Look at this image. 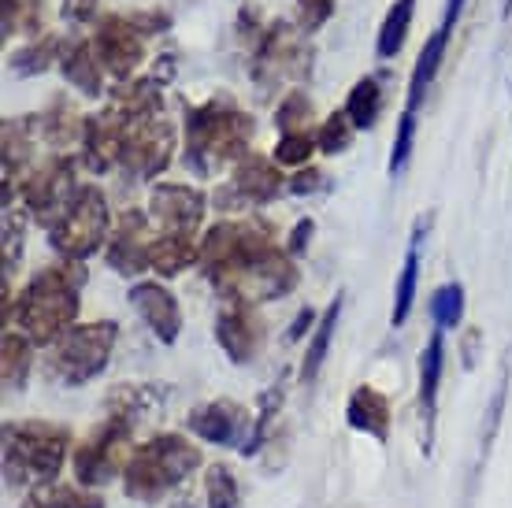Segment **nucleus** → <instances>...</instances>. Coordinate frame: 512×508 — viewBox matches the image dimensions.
Masks as SVG:
<instances>
[{"mask_svg": "<svg viewBox=\"0 0 512 508\" xmlns=\"http://www.w3.org/2000/svg\"><path fill=\"white\" fill-rule=\"evenodd\" d=\"M78 190L82 186L75 182V160L71 156H52V160H45L41 167L30 171V178L23 182L19 193H23L26 208L34 212V219L45 223V230H49L71 208Z\"/></svg>", "mask_w": 512, "mask_h": 508, "instance_id": "11", "label": "nucleus"}, {"mask_svg": "<svg viewBox=\"0 0 512 508\" xmlns=\"http://www.w3.org/2000/svg\"><path fill=\"white\" fill-rule=\"evenodd\" d=\"M331 15H334V0H301L294 15L297 34H316Z\"/></svg>", "mask_w": 512, "mask_h": 508, "instance_id": "43", "label": "nucleus"}, {"mask_svg": "<svg viewBox=\"0 0 512 508\" xmlns=\"http://www.w3.org/2000/svg\"><path fill=\"white\" fill-rule=\"evenodd\" d=\"M320 145H316V134H308V130H297V134H282L279 145H275V153L271 160L279 167H305L308 156L316 153Z\"/></svg>", "mask_w": 512, "mask_h": 508, "instance_id": "38", "label": "nucleus"}, {"mask_svg": "<svg viewBox=\"0 0 512 508\" xmlns=\"http://www.w3.org/2000/svg\"><path fill=\"white\" fill-rule=\"evenodd\" d=\"M201 442L208 445H238V453L245 449L249 442V434H253V416L245 412L238 401H227V397H219V401H208V405L193 408L190 420H186Z\"/></svg>", "mask_w": 512, "mask_h": 508, "instance_id": "17", "label": "nucleus"}, {"mask_svg": "<svg viewBox=\"0 0 512 508\" xmlns=\"http://www.w3.org/2000/svg\"><path fill=\"white\" fill-rule=\"evenodd\" d=\"M119 342V327L112 319L101 323H75L64 338H56L45 356V375L60 386H86L108 368L112 349Z\"/></svg>", "mask_w": 512, "mask_h": 508, "instance_id": "6", "label": "nucleus"}, {"mask_svg": "<svg viewBox=\"0 0 512 508\" xmlns=\"http://www.w3.org/2000/svg\"><path fill=\"white\" fill-rule=\"evenodd\" d=\"M312 71L308 64V49L301 45V38L294 34L290 23H271L264 30V38L256 41L253 49V82L264 93L275 89L286 78H305Z\"/></svg>", "mask_w": 512, "mask_h": 508, "instance_id": "10", "label": "nucleus"}, {"mask_svg": "<svg viewBox=\"0 0 512 508\" xmlns=\"http://www.w3.org/2000/svg\"><path fill=\"white\" fill-rule=\"evenodd\" d=\"M134 423L108 416L86 442L75 449V475L82 486H104L112 483L116 475H123L134 457Z\"/></svg>", "mask_w": 512, "mask_h": 508, "instance_id": "8", "label": "nucleus"}, {"mask_svg": "<svg viewBox=\"0 0 512 508\" xmlns=\"http://www.w3.org/2000/svg\"><path fill=\"white\" fill-rule=\"evenodd\" d=\"M205 193L197 186H175V182H160L149 197V212L160 223V234H182V238H197V227L205 223Z\"/></svg>", "mask_w": 512, "mask_h": 508, "instance_id": "15", "label": "nucleus"}, {"mask_svg": "<svg viewBox=\"0 0 512 508\" xmlns=\"http://www.w3.org/2000/svg\"><path fill=\"white\" fill-rule=\"evenodd\" d=\"M4 34H41V15L30 0H4Z\"/></svg>", "mask_w": 512, "mask_h": 508, "instance_id": "41", "label": "nucleus"}, {"mask_svg": "<svg viewBox=\"0 0 512 508\" xmlns=\"http://www.w3.org/2000/svg\"><path fill=\"white\" fill-rule=\"evenodd\" d=\"M19 508H104V497L93 486H82V483L78 486L49 483V486H34L23 497Z\"/></svg>", "mask_w": 512, "mask_h": 508, "instance_id": "29", "label": "nucleus"}, {"mask_svg": "<svg viewBox=\"0 0 512 508\" xmlns=\"http://www.w3.org/2000/svg\"><path fill=\"white\" fill-rule=\"evenodd\" d=\"M205 501L208 508H242V486L231 464H212L205 471Z\"/></svg>", "mask_w": 512, "mask_h": 508, "instance_id": "36", "label": "nucleus"}, {"mask_svg": "<svg viewBox=\"0 0 512 508\" xmlns=\"http://www.w3.org/2000/svg\"><path fill=\"white\" fill-rule=\"evenodd\" d=\"M175 153V127L160 115H123V141H119V164L130 175L156 178L167 171Z\"/></svg>", "mask_w": 512, "mask_h": 508, "instance_id": "9", "label": "nucleus"}, {"mask_svg": "<svg viewBox=\"0 0 512 508\" xmlns=\"http://www.w3.org/2000/svg\"><path fill=\"white\" fill-rule=\"evenodd\" d=\"M175 508H193V505H190V501H179V505H175Z\"/></svg>", "mask_w": 512, "mask_h": 508, "instance_id": "51", "label": "nucleus"}, {"mask_svg": "<svg viewBox=\"0 0 512 508\" xmlns=\"http://www.w3.org/2000/svg\"><path fill=\"white\" fill-rule=\"evenodd\" d=\"M505 15H512V0H505Z\"/></svg>", "mask_w": 512, "mask_h": 508, "instance_id": "50", "label": "nucleus"}, {"mask_svg": "<svg viewBox=\"0 0 512 508\" xmlns=\"http://www.w3.org/2000/svg\"><path fill=\"white\" fill-rule=\"evenodd\" d=\"M130 23L138 26L141 34L149 38V34H156V30L171 26V19H167V15H160V12H134V15H130Z\"/></svg>", "mask_w": 512, "mask_h": 508, "instance_id": "48", "label": "nucleus"}, {"mask_svg": "<svg viewBox=\"0 0 512 508\" xmlns=\"http://www.w3.org/2000/svg\"><path fill=\"white\" fill-rule=\"evenodd\" d=\"M82 282H86V271L75 260L38 271L26 282V290L15 297V327L34 345H52L56 338H64L75 327L78 308H82L78 301ZM8 327H12V319L4 323V331Z\"/></svg>", "mask_w": 512, "mask_h": 508, "instance_id": "1", "label": "nucleus"}, {"mask_svg": "<svg viewBox=\"0 0 512 508\" xmlns=\"http://www.w3.org/2000/svg\"><path fill=\"white\" fill-rule=\"evenodd\" d=\"M93 45H97L104 71L119 78V82H130L138 75L141 60H145V34L130 23V15H101L97 30H93Z\"/></svg>", "mask_w": 512, "mask_h": 508, "instance_id": "12", "label": "nucleus"}, {"mask_svg": "<svg viewBox=\"0 0 512 508\" xmlns=\"http://www.w3.org/2000/svg\"><path fill=\"white\" fill-rule=\"evenodd\" d=\"M312 234H316V223L312 219H297L294 230H290V238H286V253L290 256H301L308 249V242H312Z\"/></svg>", "mask_w": 512, "mask_h": 508, "instance_id": "45", "label": "nucleus"}, {"mask_svg": "<svg viewBox=\"0 0 512 508\" xmlns=\"http://www.w3.org/2000/svg\"><path fill=\"white\" fill-rule=\"evenodd\" d=\"M412 145H416V115L401 112V119H397V134H394V149H390V164H386L390 178H397L405 167H409Z\"/></svg>", "mask_w": 512, "mask_h": 508, "instance_id": "39", "label": "nucleus"}, {"mask_svg": "<svg viewBox=\"0 0 512 508\" xmlns=\"http://www.w3.org/2000/svg\"><path fill=\"white\" fill-rule=\"evenodd\" d=\"M379 112H383V82L375 75L360 78L357 86L349 89V101H346L349 123L357 130H372L379 123Z\"/></svg>", "mask_w": 512, "mask_h": 508, "instance_id": "31", "label": "nucleus"}, {"mask_svg": "<svg viewBox=\"0 0 512 508\" xmlns=\"http://www.w3.org/2000/svg\"><path fill=\"white\" fill-rule=\"evenodd\" d=\"M431 319H435V331H457L464 319V286L461 282H446L431 293Z\"/></svg>", "mask_w": 512, "mask_h": 508, "instance_id": "35", "label": "nucleus"}, {"mask_svg": "<svg viewBox=\"0 0 512 508\" xmlns=\"http://www.w3.org/2000/svg\"><path fill=\"white\" fill-rule=\"evenodd\" d=\"M60 56H64V41L60 38H34L30 45L23 49H15L8 56V67H12V75H41V71H49V64H60Z\"/></svg>", "mask_w": 512, "mask_h": 508, "instance_id": "33", "label": "nucleus"}, {"mask_svg": "<svg viewBox=\"0 0 512 508\" xmlns=\"http://www.w3.org/2000/svg\"><path fill=\"white\" fill-rule=\"evenodd\" d=\"M253 145V115L231 97H212L186 115V164L193 175H216L219 167L242 164Z\"/></svg>", "mask_w": 512, "mask_h": 508, "instance_id": "2", "label": "nucleus"}, {"mask_svg": "<svg viewBox=\"0 0 512 508\" xmlns=\"http://www.w3.org/2000/svg\"><path fill=\"white\" fill-rule=\"evenodd\" d=\"M119 141H123V112L104 108L101 115L86 119V138H82V160L93 175H104L112 164H119Z\"/></svg>", "mask_w": 512, "mask_h": 508, "instance_id": "22", "label": "nucleus"}, {"mask_svg": "<svg viewBox=\"0 0 512 508\" xmlns=\"http://www.w3.org/2000/svg\"><path fill=\"white\" fill-rule=\"evenodd\" d=\"M190 264H201V242L197 238H182V234H156L153 245V271L164 279L182 275Z\"/></svg>", "mask_w": 512, "mask_h": 508, "instance_id": "28", "label": "nucleus"}, {"mask_svg": "<svg viewBox=\"0 0 512 508\" xmlns=\"http://www.w3.org/2000/svg\"><path fill=\"white\" fill-rule=\"evenodd\" d=\"M167 401V386H156V382H134V386H116L108 394V416H119L127 423L145 420L153 408H160Z\"/></svg>", "mask_w": 512, "mask_h": 508, "instance_id": "26", "label": "nucleus"}, {"mask_svg": "<svg viewBox=\"0 0 512 508\" xmlns=\"http://www.w3.org/2000/svg\"><path fill=\"white\" fill-rule=\"evenodd\" d=\"M442 368H446V331H435L420 356V442L423 453L435 445V420H438V386H442Z\"/></svg>", "mask_w": 512, "mask_h": 508, "instance_id": "21", "label": "nucleus"}, {"mask_svg": "<svg viewBox=\"0 0 512 508\" xmlns=\"http://www.w3.org/2000/svg\"><path fill=\"white\" fill-rule=\"evenodd\" d=\"M286 190L294 193V197H305V193H320L327 190V175H323L320 167H301L290 182H286Z\"/></svg>", "mask_w": 512, "mask_h": 508, "instance_id": "44", "label": "nucleus"}, {"mask_svg": "<svg viewBox=\"0 0 512 508\" xmlns=\"http://www.w3.org/2000/svg\"><path fill=\"white\" fill-rule=\"evenodd\" d=\"M130 308L141 316V323L153 331L156 342L175 345L182 334V308L175 301V293L160 286V282H134L130 286Z\"/></svg>", "mask_w": 512, "mask_h": 508, "instance_id": "19", "label": "nucleus"}, {"mask_svg": "<svg viewBox=\"0 0 512 508\" xmlns=\"http://www.w3.org/2000/svg\"><path fill=\"white\" fill-rule=\"evenodd\" d=\"M282 182H286V178L279 175V164H275V160L249 153L242 164L234 167L227 190L219 193L216 201L227 204V208H245V204L256 208V204H271L282 193Z\"/></svg>", "mask_w": 512, "mask_h": 508, "instance_id": "16", "label": "nucleus"}, {"mask_svg": "<svg viewBox=\"0 0 512 508\" xmlns=\"http://www.w3.org/2000/svg\"><path fill=\"white\" fill-rule=\"evenodd\" d=\"M423 230H427V219H416L409 238V253H405V264H401V275H397V290H394V312H390V327H405L412 305H416V286H420V249H423Z\"/></svg>", "mask_w": 512, "mask_h": 508, "instance_id": "25", "label": "nucleus"}, {"mask_svg": "<svg viewBox=\"0 0 512 508\" xmlns=\"http://www.w3.org/2000/svg\"><path fill=\"white\" fill-rule=\"evenodd\" d=\"M197 468H201V449L186 434H156L134 449L127 471H123V490L141 505H156L160 497L186 483Z\"/></svg>", "mask_w": 512, "mask_h": 508, "instance_id": "3", "label": "nucleus"}, {"mask_svg": "<svg viewBox=\"0 0 512 508\" xmlns=\"http://www.w3.org/2000/svg\"><path fill=\"white\" fill-rule=\"evenodd\" d=\"M316 323H320V319H316V312H312V308H301V312L294 316V323H290L286 338H290V342H297V338H305L308 331H316Z\"/></svg>", "mask_w": 512, "mask_h": 508, "instance_id": "49", "label": "nucleus"}, {"mask_svg": "<svg viewBox=\"0 0 512 508\" xmlns=\"http://www.w3.org/2000/svg\"><path fill=\"white\" fill-rule=\"evenodd\" d=\"M275 123H279L282 134L305 130V123H312V101H308V93H301V89L286 93V101H282L279 112H275Z\"/></svg>", "mask_w": 512, "mask_h": 508, "instance_id": "40", "label": "nucleus"}, {"mask_svg": "<svg viewBox=\"0 0 512 508\" xmlns=\"http://www.w3.org/2000/svg\"><path fill=\"white\" fill-rule=\"evenodd\" d=\"M41 134H45V141L56 149V156H67L71 153V145L82 149V138H86V119H82L71 104L56 101L49 112L41 115Z\"/></svg>", "mask_w": 512, "mask_h": 508, "instance_id": "27", "label": "nucleus"}, {"mask_svg": "<svg viewBox=\"0 0 512 508\" xmlns=\"http://www.w3.org/2000/svg\"><path fill=\"white\" fill-rule=\"evenodd\" d=\"M461 8H464V0H449L438 30L427 38V45H423L420 56H416V67H412V78H409V101H405V112H412V115L420 112L423 97H427V89H431V82H435L442 60H446L449 38H453V26H457V19H461Z\"/></svg>", "mask_w": 512, "mask_h": 508, "instance_id": "20", "label": "nucleus"}, {"mask_svg": "<svg viewBox=\"0 0 512 508\" xmlns=\"http://www.w3.org/2000/svg\"><path fill=\"white\" fill-rule=\"evenodd\" d=\"M346 420L353 431L368 434L375 442H386L390 438V401L386 394H379L375 386H357L353 394H349V405H346Z\"/></svg>", "mask_w": 512, "mask_h": 508, "instance_id": "23", "label": "nucleus"}, {"mask_svg": "<svg viewBox=\"0 0 512 508\" xmlns=\"http://www.w3.org/2000/svg\"><path fill=\"white\" fill-rule=\"evenodd\" d=\"M97 15V0H64V19L67 23H90Z\"/></svg>", "mask_w": 512, "mask_h": 508, "instance_id": "47", "label": "nucleus"}, {"mask_svg": "<svg viewBox=\"0 0 512 508\" xmlns=\"http://www.w3.org/2000/svg\"><path fill=\"white\" fill-rule=\"evenodd\" d=\"M353 134H357V127L349 123L346 108H342V112L327 115V123H320V130H316V145H320V153L338 156L353 145Z\"/></svg>", "mask_w": 512, "mask_h": 508, "instance_id": "37", "label": "nucleus"}, {"mask_svg": "<svg viewBox=\"0 0 512 508\" xmlns=\"http://www.w3.org/2000/svg\"><path fill=\"white\" fill-rule=\"evenodd\" d=\"M71 431L49 420L4 423V479L8 486H49L67 464Z\"/></svg>", "mask_w": 512, "mask_h": 508, "instance_id": "4", "label": "nucleus"}, {"mask_svg": "<svg viewBox=\"0 0 512 508\" xmlns=\"http://www.w3.org/2000/svg\"><path fill=\"white\" fill-rule=\"evenodd\" d=\"M23 256V216L15 208H4V275H12Z\"/></svg>", "mask_w": 512, "mask_h": 508, "instance_id": "42", "label": "nucleus"}, {"mask_svg": "<svg viewBox=\"0 0 512 508\" xmlns=\"http://www.w3.org/2000/svg\"><path fill=\"white\" fill-rule=\"evenodd\" d=\"M216 342L231 364H249L264 345V323L256 316V305L227 301V308L216 316Z\"/></svg>", "mask_w": 512, "mask_h": 508, "instance_id": "18", "label": "nucleus"}, {"mask_svg": "<svg viewBox=\"0 0 512 508\" xmlns=\"http://www.w3.org/2000/svg\"><path fill=\"white\" fill-rule=\"evenodd\" d=\"M501 408H505V379H501V386L494 390V401H490V431L483 434V453H490V442H494V434H498V423H501Z\"/></svg>", "mask_w": 512, "mask_h": 508, "instance_id": "46", "label": "nucleus"}, {"mask_svg": "<svg viewBox=\"0 0 512 508\" xmlns=\"http://www.w3.org/2000/svg\"><path fill=\"white\" fill-rule=\"evenodd\" d=\"M342 301H346V293H338L331 305L323 308L320 323H316V331H312V338H308V353H305V364H301V382H312L316 375H320L323 360H327V353H331L338 319H342Z\"/></svg>", "mask_w": 512, "mask_h": 508, "instance_id": "30", "label": "nucleus"}, {"mask_svg": "<svg viewBox=\"0 0 512 508\" xmlns=\"http://www.w3.org/2000/svg\"><path fill=\"white\" fill-rule=\"evenodd\" d=\"M271 249H279V245H275V230L264 216L223 219L201 242V267L208 279L216 282V290L227 293Z\"/></svg>", "mask_w": 512, "mask_h": 508, "instance_id": "5", "label": "nucleus"}, {"mask_svg": "<svg viewBox=\"0 0 512 508\" xmlns=\"http://www.w3.org/2000/svg\"><path fill=\"white\" fill-rule=\"evenodd\" d=\"M0 356H4V386L8 390H19L30 375V360H34V342L26 338L23 331H4V345H0Z\"/></svg>", "mask_w": 512, "mask_h": 508, "instance_id": "34", "label": "nucleus"}, {"mask_svg": "<svg viewBox=\"0 0 512 508\" xmlns=\"http://www.w3.org/2000/svg\"><path fill=\"white\" fill-rule=\"evenodd\" d=\"M60 71H64V78L82 93V97H101L104 93V64H101V56H97V45H93V41L64 45Z\"/></svg>", "mask_w": 512, "mask_h": 508, "instance_id": "24", "label": "nucleus"}, {"mask_svg": "<svg viewBox=\"0 0 512 508\" xmlns=\"http://www.w3.org/2000/svg\"><path fill=\"white\" fill-rule=\"evenodd\" d=\"M412 15H416V0H394L390 4V12H386L383 26H379V45H375L379 60H394L397 52L405 49Z\"/></svg>", "mask_w": 512, "mask_h": 508, "instance_id": "32", "label": "nucleus"}, {"mask_svg": "<svg viewBox=\"0 0 512 508\" xmlns=\"http://www.w3.org/2000/svg\"><path fill=\"white\" fill-rule=\"evenodd\" d=\"M297 264L290 260L286 249H271L256 260L231 290L223 293L227 301H245V305H264V301H279L297 286Z\"/></svg>", "mask_w": 512, "mask_h": 508, "instance_id": "13", "label": "nucleus"}, {"mask_svg": "<svg viewBox=\"0 0 512 508\" xmlns=\"http://www.w3.org/2000/svg\"><path fill=\"white\" fill-rule=\"evenodd\" d=\"M108 227H112V216H108L104 193L97 186H82L71 208L49 227V242L64 260L82 264L86 256L101 249V242H108Z\"/></svg>", "mask_w": 512, "mask_h": 508, "instance_id": "7", "label": "nucleus"}, {"mask_svg": "<svg viewBox=\"0 0 512 508\" xmlns=\"http://www.w3.org/2000/svg\"><path fill=\"white\" fill-rule=\"evenodd\" d=\"M153 245L156 234L149 230V216L145 212H123L108 238V249H104V260L116 275H141L153 267Z\"/></svg>", "mask_w": 512, "mask_h": 508, "instance_id": "14", "label": "nucleus"}]
</instances>
